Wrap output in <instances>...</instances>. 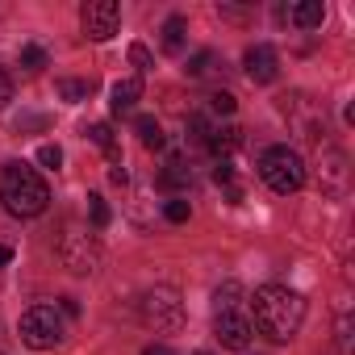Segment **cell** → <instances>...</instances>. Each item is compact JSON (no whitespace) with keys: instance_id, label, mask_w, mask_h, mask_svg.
Here are the masks:
<instances>
[{"instance_id":"cell-1","label":"cell","mask_w":355,"mask_h":355,"mask_svg":"<svg viewBox=\"0 0 355 355\" xmlns=\"http://www.w3.org/2000/svg\"><path fill=\"white\" fill-rule=\"evenodd\" d=\"M251 309H255V326L251 330H259L272 343H288L301 330V322H305V297L297 288H284V284L255 288Z\"/></svg>"},{"instance_id":"cell-2","label":"cell","mask_w":355,"mask_h":355,"mask_svg":"<svg viewBox=\"0 0 355 355\" xmlns=\"http://www.w3.org/2000/svg\"><path fill=\"white\" fill-rule=\"evenodd\" d=\"M0 201L13 218H38L51 205V189L30 163H5L0 167Z\"/></svg>"},{"instance_id":"cell-3","label":"cell","mask_w":355,"mask_h":355,"mask_svg":"<svg viewBox=\"0 0 355 355\" xmlns=\"http://www.w3.org/2000/svg\"><path fill=\"white\" fill-rule=\"evenodd\" d=\"M259 175H263V184L280 197L297 193L305 184V159L293 150V146H268L263 159H259Z\"/></svg>"},{"instance_id":"cell-4","label":"cell","mask_w":355,"mask_h":355,"mask_svg":"<svg viewBox=\"0 0 355 355\" xmlns=\"http://www.w3.org/2000/svg\"><path fill=\"white\" fill-rule=\"evenodd\" d=\"M142 322L155 330V334H171V330H180L184 326V301H180V293H175L171 284H155V288H146L142 293Z\"/></svg>"},{"instance_id":"cell-5","label":"cell","mask_w":355,"mask_h":355,"mask_svg":"<svg viewBox=\"0 0 355 355\" xmlns=\"http://www.w3.org/2000/svg\"><path fill=\"white\" fill-rule=\"evenodd\" d=\"M67 338V326H63V313L55 305H34L21 313V343L34 347V351H55L63 347Z\"/></svg>"},{"instance_id":"cell-6","label":"cell","mask_w":355,"mask_h":355,"mask_svg":"<svg viewBox=\"0 0 355 355\" xmlns=\"http://www.w3.org/2000/svg\"><path fill=\"white\" fill-rule=\"evenodd\" d=\"M280 113L288 117V125L301 134V138H322L326 134V109L313 101V96H305V92H293V96H280Z\"/></svg>"},{"instance_id":"cell-7","label":"cell","mask_w":355,"mask_h":355,"mask_svg":"<svg viewBox=\"0 0 355 355\" xmlns=\"http://www.w3.org/2000/svg\"><path fill=\"white\" fill-rule=\"evenodd\" d=\"M59 259H63V268H71L76 276H92V272L101 268V247H96V239H92L88 230H67L63 243H59Z\"/></svg>"},{"instance_id":"cell-8","label":"cell","mask_w":355,"mask_h":355,"mask_svg":"<svg viewBox=\"0 0 355 355\" xmlns=\"http://www.w3.org/2000/svg\"><path fill=\"white\" fill-rule=\"evenodd\" d=\"M318 184L326 197H347L351 193V159L338 146H322L318 155Z\"/></svg>"},{"instance_id":"cell-9","label":"cell","mask_w":355,"mask_h":355,"mask_svg":"<svg viewBox=\"0 0 355 355\" xmlns=\"http://www.w3.org/2000/svg\"><path fill=\"white\" fill-rule=\"evenodd\" d=\"M80 21H84V34L92 42H105L121 26V5H117V0H88L84 13H80Z\"/></svg>"},{"instance_id":"cell-10","label":"cell","mask_w":355,"mask_h":355,"mask_svg":"<svg viewBox=\"0 0 355 355\" xmlns=\"http://www.w3.org/2000/svg\"><path fill=\"white\" fill-rule=\"evenodd\" d=\"M243 67H247V80H251V84H272V80L280 76V59H276V51H272L268 42L247 46Z\"/></svg>"},{"instance_id":"cell-11","label":"cell","mask_w":355,"mask_h":355,"mask_svg":"<svg viewBox=\"0 0 355 355\" xmlns=\"http://www.w3.org/2000/svg\"><path fill=\"white\" fill-rule=\"evenodd\" d=\"M214 334H218V343H222V347H230V351H247V347H251V322H247L239 309L218 313Z\"/></svg>"},{"instance_id":"cell-12","label":"cell","mask_w":355,"mask_h":355,"mask_svg":"<svg viewBox=\"0 0 355 355\" xmlns=\"http://www.w3.org/2000/svg\"><path fill=\"white\" fill-rule=\"evenodd\" d=\"M138 101H142V80H138V76L117 80V84H113V92H109V109H113L117 117L134 113V105H138Z\"/></svg>"},{"instance_id":"cell-13","label":"cell","mask_w":355,"mask_h":355,"mask_svg":"<svg viewBox=\"0 0 355 355\" xmlns=\"http://www.w3.org/2000/svg\"><path fill=\"white\" fill-rule=\"evenodd\" d=\"M288 21H297L301 30H318L326 21V5H322V0H301V5L288 9Z\"/></svg>"},{"instance_id":"cell-14","label":"cell","mask_w":355,"mask_h":355,"mask_svg":"<svg viewBox=\"0 0 355 355\" xmlns=\"http://www.w3.org/2000/svg\"><path fill=\"white\" fill-rule=\"evenodd\" d=\"M134 130H138V142H142L146 150H163V146H167V138H163V125H159L150 113H138V117H134Z\"/></svg>"},{"instance_id":"cell-15","label":"cell","mask_w":355,"mask_h":355,"mask_svg":"<svg viewBox=\"0 0 355 355\" xmlns=\"http://www.w3.org/2000/svg\"><path fill=\"white\" fill-rule=\"evenodd\" d=\"M205 146H209L214 155H222V159H226V155H230L234 146H243V130H239V125H214V130H209V142H205Z\"/></svg>"},{"instance_id":"cell-16","label":"cell","mask_w":355,"mask_h":355,"mask_svg":"<svg viewBox=\"0 0 355 355\" xmlns=\"http://www.w3.org/2000/svg\"><path fill=\"white\" fill-rule=\"evenodd\" d=\"M155 184H159V189H189V184H193V171H189L180 159H171V163L155 175Z\"/></svg>"},{"instance_id":"cell-17","label":"cell","mask_w":355,"mask_h":355,"mask_svg":"<svg viewBox=\"0 0 355 355\" xmlns=\"http://www.w3.org/2000/svg\"><path fill=\"white\" fill-rule=\"evenodd\" d=\"M184 34H189V21L184 17H167L163 21V51L167 55H180L184 51Z\"/></svg>"},{"instance_id":"cell-18","label":"cell","mask_w":355,"mask_h":355,"mask_svg":"<svg viewBox=\"0 0 355 355\" xmlns=\"http://www.w3.org/2000/svg\"><path fill=\"white\" fill-rule=\"evenodd\" d=\"M239 301H243V284H239V280H226V284L214 293V305H218V313H230V309H239Z\"/></svg>"},{"instance_id":"cell-19","label":"cell","mask_w":355,"mask_h":355,"mask_svg":"<svg viewBox=\"0 0 355 355\" xmlns=\"http://www.w3.org/2000/svg\"><path fill=\"white\" fill-rule=\"evenodd\" d=\"M92 88H96L92 80H59V96H63V101H71V105H76V101H88V96H92Z\"/></svg>"},{"instance_id":"cell-20","label":"cell","mask_w":355,"mask_h":355,"mask_svg":"<svg viewBox=\"0 0 355 355\" xmlns=\"http://www.w3.org/2000/svg\"><path fill=\"white\" fill-rule=\"evenodd\" d=\"M51 63V55H46V46H38V42H30V46H21V67L26 71H42Z\"/></svg>"},{"instance_id":"cell-21","label":"cell","mask_w":355,"mask_h":355,"mask_svg":"<svg viewBox=\"0 0 355 355\" xmlns=\"http://www.w3.org/2000/svg\"><path fill=\"white\" fill-rule=\"evenodd\" d=\"M163 218H167L171 226H184V222L193 218V205H189L184 197H175V201H167V205H163Z\"/></svg>"},{"instance_id":"cell-22","label":"cell","mask_w":355,"mask_h":355,"mask_svg":"<svg viewBox=\"0 0 355 355\" xmlns=\"http://www.w3.org/2000/svg\"><path fill=\"white\" fill-rule=\"evenodd\" d=\"M214 63H218V55H214V51H197V55L189 59V67H184V71H189L193 80H201V76H209V67H214Z\"/></svg>"},{"instance_id":"cell-23","label":"cell","mask_w":355,"mask_h":355,"mask_svg":"<svg viewBox=\"0 0 355 355\" xmlns=\"http://www.w3.org/2000/svg\"><path fill=\"white\" fill-rule=\"evenodd\" d=\"M88 214H92V226H96V230H105V226L113 222V214H109V205H105V197H101V193H92V197H88Z\"/></svg>"},{"instance_id":"cell-24","label":"cell","mask_w":355,"mask_h":355,"mask_svg":"<svg viewBox=\"0 0 355 355\" xmlns=\"http://www.w3.org/2000/svg\"><path fill=\"white\" fill-rule=\"evenodd\" d=\"M88 138H92V142H96L101 150L117 146V142H113V125H109V121H92V125H88Z\"/></svg>"},{"instance_id":"cell-25","label":"cell","mask_w":355,"mask_h":355,"mask_svg":"<svg viewBox=\"0 0 355 355\" xmlns=\"http://www.w3.org/2000/svg\"><path fill=\"white\" fill-rule=\"evenodd\" d=\"M130 63H134V71L142 76V71H150V67H155V55H150L142 42H134V46H130Z\"/></svg>"},{"instance_id":"cell-26","label":"cell","mask_w":355,"mask_h":355,"mask_svg":"<svg viewBox=\"0 0 355 355\" xmlns=\"http://www.w3.org/2000/svg\"><path fill=\"white\" fill-rule=\"evenodd\" d=\"M189 130H193L189 138L205 146V142H209V130H214V125H209V117H205V113H193V117H189Z\"/></svg>"},{"instance_id":"cell-27","label":"cell","mask_w":355,"mask_h":355,"mask_svg":"<svg viewBox=\"0 0 355 355\" xmlns=\"http://www.w3.org/2000/svg\"><path fill=\"white\" fill-rule=\"evenodd\" d=\"M38 163H42V167H51V171H59V163H63V150H59L55 142H42V146H38Z\"/></svg>"},{"instance_id":"cell-28","label":"cell","mask_w":355,"mask_h":355,"mask_svg":"<svg viewBox=\"0 0 355 355\" xmlns=\"http://www.w3.org/2000/svg\"><path fill=\"white\" fill-rule=\"evenodd\" d=\"M209 105H214V113H226V117L234 113V96H230V92H214Z\"/></svg>"},{"instance_id":"cell-29","label":"cell","mask_w":355,"mask_h":355,"mask_svg":"<svg viewBox=\"0 0 355 355\" xmlns=\"http://www.w3.org/2000/svg\"><path fill=\"white\" fill-rule=\"evenodd\" d=\"M214 180H218V184H230V180H234V163H230V159H218Z\"/></svg>"},{"instance_id":"cell-30","label":"cell","mask_w":355,"mask_h":355,"mask_svg":"<svg viewBox=\"0 0 355 355\" xmlns=\"http://www.w3.org/2000/svg\"><path fill=\"white\" fill-rule=\"evenodd\" d=\"M9 101H13V80L5 76V67H0V109H5Z\"/></svg>"},{"instance_id":"cell-31","label":"cell","mask_w":355,"mask_h":355,"mask_svg":"<svg viewBox=\"0 0 355 355\" xmlns=\"http://www.w3.org/2000/svg\"><path fill=\"white\" fill-rule=\"evenodd\" d=\"M109 180H113V184H125V180H130V171H125V163L109 167Z\"/></svg>"},{"instance_id":"cell-32","label":"cell","mask_w":355,"mask_h":355,"mask_svg":"<svg viewBox=\"0 0 355 355\" xmlns=\"http://www.w3.org/2000/svg\"><path fill=\"white\" fill-rule=\"evenodd\" d=\"M59 309H63L67 318H76V313H80V301H76V297H63V301H59Z\"/></svg>"},{"instance_id":"cell-33","label":"cell","mask_w":355,"mask_h":355,"mask_svg":"<svg viewBox=\"0 0 355 355\" xmlns=\"http://www.w3.org/2000/svg\"><path fill=\"white\" fill-rule=\"evenodd\" d=\"M142 355H175L167 343H150V347H142Z\"/></svg>"},{"instance_id":"cell-34","label":"cell","mask_w":355,"mask_h":355,"mask_svg":"<svg viewBox=\"0 0 355 355\" xmlns=\"http://www.w3.org/2000/svg\"><path fill=\"white\" fill-rule=\"evenodd\" d=\"M9 259H13V251H9V247H0V263H9Z\"/></svg>"},{"instance_id":"cell-35","label":"cell","mask_w":355,"mask_h":355,"mask_svg":"<svg viewBox=\"0 0 355 355\" xmlns=\"http://www.w3.org/2000/svg\"><path fill=\"white\" fill-rule=\"evenodd\" d=\"M197 355H209V351H197Z\"/></svg>"}]
</instances>
